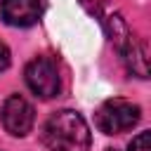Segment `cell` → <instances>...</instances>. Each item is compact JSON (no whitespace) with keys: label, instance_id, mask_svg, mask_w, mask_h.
<instances>
[{"label":"cell","instance_id":"1","mask_svg":"<svg viewBox=\"0 0 151 151\" xmlns=\"http://www.w3.org/2000/svg\"><path fill=\"white\" fill-rule=\"evenodd\" d=\"M42 142L50 151H87L90 127L85 118L71 109L52 113L42 125Z\"/></svg>","mask_w":151,"mask_h":151},{"label":"cell","instance_id":"2","mask_svg":"<svg viewBox=\"0 0 151 151\" xmlns=\"http://www.w3.org/2000/svg\"><path fill=\"white\" fill-rule=\"evenodd\" d=\"M142 118V111L137 104L127 101V99H106L99 111H97V127L104 132V134H120V132H127L132 130Z\"/></svg>","mask_w":151,"mask_h":151},{"label":"cell","instance_id":"3","mask_svg":"<svg viewBox=\"0 0 151 151\" xmlns=\"http://www.w3.org/2000/svg\"><path fill=\"white\" fill-rule=\"evenodd\" d=\"M26 85L31 87L33 94H38L40 99H52L59 94V71L54 59L50 57H35L28 61L26 66Z\"/></svg>","mask_w":151,"mask_h":151},{"label":"cell","instance_id":"4","mask_svg":"<svg viewBox=\"0 0 151 151\" xmlns=\"http://www.w3.org/2000/svg\"><path fill=\"white\" fill-rule=\"evenodd\" d=\"M33 120H35L33 106L21 94H12V97L5 99V104H2V125L9 134H14V137L28 134L31 127H33Z\"/></svg>","mask_w":151,"mask_h":151},{"label":"cell","instance_id":"5","mask_svg":"<svg viewBox=\"0 0 151 151\" xmlns=\"http://www.w3.org/2000/svg\"><path fill=\"white\" fill-rule=\"evenodd\" d=\"M42 14V0H2V19L9 26H33Z\"/></svg>","mask_w":151,"mask_h":151},{"label":"cell","instance_id":"6","mask_svg":"<svg viewBox=\"0 0 151 151\" xmlns=\"http://www.w3.org/2000/svg\"><path fill=\"white\" fill-rule=\"evenodd\" d=\"M123 52H125V59H127L130 71H134L139 78H149V57H146V42L130 38V40L123 45Z\"/></svg>","mask_w":151,"mask_h":151},{"label":"cell","instance_id":"7","mask_svg":"<svg viewBox=\"0 0 151 151\" xmlns=\"http://www.w3.org/2000/svg\"><path fill=\"white\" fill-rule=\"evenodd\" d=\"M130 151H151V132H139L130 142Z\"/></svg>","mask_w":151,"mask_h":151},{"label":"cell","instance_id":"8","mask_svg":"<svg viewBox=\"0 0 151 151\" xmlns=\"http://www.w3.org/2000/svg\"><path fill=\"white\" fill-rule=\"evenodd\" d=\"M7 66H9V50H7L5 42H0V73H2Z\"/></svg>","mask_w":151,"mask_h":151},{"label":"cell","instance_id":"9","mask_svg":"<svg viewBox=\"0 0 151 151\" xmlns=\"http://www.w3.org/2000/svg\"><path fill=\"white\" fill-rule=\"evenodd\" d=\"M109 151H113V149H109Z\"/></svg>","mask_w":151,"mask_h":151}]
</instances>
